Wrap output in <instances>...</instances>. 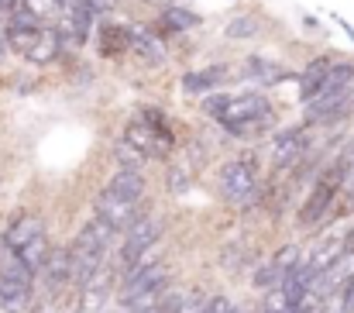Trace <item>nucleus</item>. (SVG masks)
I'll use <instances>...</instances> for the list:
<instances>
[{"instance_id": "f257e3e1", "label": "nucleus", "mask_w": 354, "mask_h": 313, "mask_svg": "<svg viewBox=\"0 0 354 313\" xmlns=\"http://www.w3.org/2000/svg\"><path fill=\"white\" fill-rule=\"evenodd\" d=\"M203 110L221 120L231 134H258L272 124V104L261 93H210Z\"/></svg>"}, {"instance_id": "f03ea898", "label": "nucleus", "mask_w": 354, "mask_h": 313, "mask_svg": "<svg viewBox=\"0 0 354 313\" xmlns=\"http://www.w3.org/2000/svg\"><path fill=\"white\" fill-rule=\"evenodd\" d=\"M0 241H3L35 276L41 272V265H45V258H48V251H52L48 234H45V224H41V217H35V213L14 217V220L7 224V231H3Z\"/></svg>"}, {"instance_id": "7ed1b4c3", "label": "nucleus", "mask_w": 354, "mask_h": 313, "mask_svg": "<svg viewBox=\"0 0 354 313\" xmlns=\"http://www.w3.org/2000/svg\"><path fill=\"white\" fill-rule=\"evenodd\" d=\"M111 241H114V231H107L100 220H90V224L80 227V234H76L73 244H69L73 289H76L86 276H93V272L104 265V258H107V251H111Z\"/></svg>"}, {"instance_id": "20e7f679", "label": "nucleus", "mask_w": 354, "mask_h": 313, "mask_svg": "<svg viewBox=\"0 0 354 313\" xmlns=\"http://www.w3.org/2000/svg\"><path fill=\"white\" fill-rule=\"evenodd\" d=\"M31 293H35V272L0 241V310L24 313L31 307Z\"/></svg>"}, {"instance_id": "39448f33", "label": "nucleus", "mask_w": 354, "mask_h": 313, "mask_svg": "<svg viewBox=\"0 0 354 313\" xmlns=\"http://www.w3.org/2000/svg\"><path fill=\"white\" fill-rule=\"evenodd\" d=\"M341 190H344V166H341V162H334L330 169H324V176L317 179L313 193L306 197V204H303V210H299V224H303V227L320 224V220H324V213L330 210L334 197H337Z\"/></svg>"}, {"instance_id": "423d86ee", "label": "nucleus", "mask_w": 354, "mask_h": 313, "mask_svg": "<svg viewBox=\"0 0 354 313\" xmlns=\"http://www.w3.org/2000/svg\"><path fill=\"white\" fill-rule=\"evenodd\" d=\"M221 190L227 197V204L248 207L258 197V172L251 166V159H234L221 169Z\"/></svg>"}, {"instance_id": "0eeeda50", "label": "nucleus", "mask_w": 354, "mask_h": 313, "mask_svg": "<svg viewBox=\"0 0 354 313\" xmlns=\"http://www.w3.org/2000/svg\"><path fill=\"white\" fill-rule=\"evenodd\" d=\"M158 238H162V217H155V213H138L134 224L124 231V244H120L124 262H134L141 251H148L151 244H158Z\"/></svg>"}, {"instance_id": "6e6552de", "label": "nucleus", "mask_w": 354, "mask_h": 313, "mask_svg": "<svg viewBox=\"0 0 354 313\" xmlns=\"http://www.w3.org/2000/svg\"><path fill=\"white\" fill-rule=\"evenodd\" d=\"M93 207H97V220L107 231H114V234H124L134 224V217H138V204L120 200L118 193H111V190H100L97 200H93Z\"/></svg>"}, {"instance_id": "1a4fd4ad", "label": "nucleus", "mask_w": 354, "mask_h": 313, "mask_svg": "<svg viewBox=\"0 0 354 313\" xmlns=\"http://www.w3.org/2000/svg\"><path fill=\"white\" fill-rule=\"evenodd\" d=\"M111 289H114V279L107 272V265H100L93 276H86L76 293H80V310L76 313H104L107 300H111Z\"/></svg>"}, {"instance_id": "9d476101", "label": "nucleus", "mask_w": 354, "mask_h": 313, "mask_svg": "<svg viewBox=\"0 0 354 313\" xmlns=\"http://www.w3.org/2000/svg\"><path fill=\"white\" fill-rule=\"evenodd\" d=\"M306 148H310V145H306L303 127H286V131H279V134L272 138V166H275V169H292V166L303 162Z\"/></svg>"}, {"instance_id": "9b49d317", "label": "nucleus", "mask_w": 354, "mask_h": 313, "mask_svg": "<svg viewBox=\"0 0 354 313\" xmlns=\"http://www.w3.org/2000/svg\"><path fill=\"white\" fill-rule=\"evenodd\" d=\"M41 276H45V289L48 296H59L62 289L73 286V262H69V248H52L45 265H41Z\"/></svg>"}, {"instance_id": "f8f14e48", "label": "nucleus", "mask_w": 354, "mask_h": 313, "mask_svg": "<svg viewBox=\"0 0 354 313\" xmlns=\"http://www.w3.org/2000/svg\"><path fill=\"white\" fill-rule=\"evenodd\" d=\"M158 283H169V269L162 262H155L148 269H127V276H124V283H120V289H118V300L127 303L131 296H138V293H145V289H151Z\"/></svg>"}, {"instance_id": "ddd939ff", "label": "nucleus", "mask_w": 354, "mask_h": 313, "mask_svg": "<svg viewBox=\"0 0 354 313\" xmlns=\"http://www.w3.org/2000/svg\"><path fill=\"white\" fill-rule=\"evenodd\" d=\"M124 35H127V48H131L138 59H145V62H151V66H162V62H165V45L158 42V35H151V31L141 28V24L124 28Z\"/></svg>"}, {"instance_id": "4468645a", "label": "nucleus", "mask_w": 354, "mask_h": 313, "mask_svg": "<svg viewBox=\"0 0 354 313\" xmlns=\"http://www.w3.org/2000/svg\"><path fill=\"white\" fill-rule=\"evenodd\" d=\"M341 255H348V251H344V238H341V234H327L324 241H317L313 251H306V269H310L313 276H320V272L330 269Z\"/></svg>"}, {"instance_id": "2eb2a0df", "label": "nucleus", "mask_w": 354, "mask_h": 313, "mask_svg": "<svg viewBox=\"0 0 354 313\" xmlns=\"http://www.w3.org/2000/svg\"><path fill=\"white\" fill-rule=\"evenodd\" d=\"M107 190L118 193L120 200L141 204V197H145V176H141V169H124L120 166V172H114V179L107 183Z\"/></svg>"}, {"instance_id": "dca6fc26", "label": "nucleus", "mask_w": 354, "mask_h": 313, "mask_svg": "<svg viewBox=\"0 0 354 313\" xmlns=\"http://www.w3.org/2000/svg\"><path fill=\"white\" fill-rule=\"evenodd\" d=\"M59 52H62V38H59V31H55V28H41L38 42L31 45V52H28L24 59L35 62V66H48V62L59 59Z\"/></svg>"}, {"instance_id": "f3484780", "label": "nucleus", "mask_w": 354, "mask_h": 313, "mask_svg": "<svg viewBox=\"0 0 354 313\" xmlns=\"http://www.w3.org/2000/svg\"><path fill=\"white\" fill-rule=\"evenodd\" d=\"M227 80L224 66H210V69H196L183 76V93H210L214 87H221Z\"/></svg>"}, {"instance_id": "a211bd4d", "label": "nucleus", "mask_w": 354, "mask_h": 313, "mask_svg": "<svg viewBox=\"0 0 354 313\" xmlns=\"http://www.w3.org/2000/svg\"><path fill=\"white\" fill-rule=\"evenodd\" d=\"M354 83V66L351 62H330V69L324 73L320 87H317V97H327V93H341L344 87Z\"/></svg>"}, {"instance_id": "6ab92c4d", "label": "nucleus", "mask_w": 354, "mask_h": 313, "mask_svg": "<svg viewBox=\"0 0 354 313\" xmlns=\"http://www.w3.org/2000/svg\"><path fill=\"white\" fill-rule=\"evenodd\" d=\"M162 24H165V31L169 35H176V31H186V28H196L200 24V17L193 14V10H183V7H162Z\"/></svg>"}, {"instance_id": "aec40b11", "label": "nucleus", "mask_w": 354, "mask_h": 313, "mask_svg": "<svg viewBox=\"0 0 354 313\" xmlns=\"http://www.w3.org/2000/svg\"><path fill=\"white\" fill-rule=\"evenodd\" d=\"M272 265H275V272L286 279L289 272H296L299 265H306V251L296 248V244H286V248H279V255L272 258Z\"/></svg>"}, {"instance_id": "412c9836", "label": "nucleus", "mask_w": 354, "mask_h": 313, "mask_svg": "<svg viewBox=\"0 0 354 313\" xmlns=\"http://www.w3.org/2000/svg\"><path fill=\"white\" fill-rule=\"evenodd\" d=\"M14 10H24L28 17H35V21L41 24V21L55 17V14H59L62 7H59V0H21V3H17Z\"/></svg>"}, {"instance_id": "4be33fe9", "label": "nucleus", "mask_w": 354, "mask_h": 313, "mask_svg": "<svg viewBox=\"0 0 354 313\" xmlns=\"http://www.w3.org/2000/svg\"><path fill=\"white\" fill-rule=\"evenodd\" d=\"M244 73L248 76H254V80H261V83H268V80H282V69L279 66H272L268 59H261V55H251L248 59V66H244Z\"/></svg>"}, {"instance_id": "5701e85b", "label": "nucleus", "mask_w": 354, "mask_h": 313, "mask_svg": "<svg viewBox=\"0 0 354 313\" xmlns=\"http://www.w3.org/2000/svg\"><path fill=\"white\" fill-rule=\"evenodd\" d=\"M165 289H169V283H158V286H151V289H145V293L131 296L124 307H127V313H145L151 303H155V300H158V296H162V293H165Z\"/></svg>"}, {"instance_id": "b1692460", "label": "nucleus", "mask_w": 354, "mask_h": 313, "mask_svg": "<svg viewBox=\"0 0 354 313\" xmlns=\"http://www.w3.org/2000/svg\"><path fill=\"white\" fill-rule=\"evenodd\" d=\"M292 313H327V296L310 286V289L299 296V303L292 307Z\"/></svg>"}, {"instance_id": "393cba45", "label": "nucleus", "mask_w": 354, "mask_h": 313, "mask_svg": "<svg viewBox=\"0 0 354 313\" xmlns=\"http://www.w3.org/2000/svg\"><path fill=\"white\" fill-rule=\"evenodd\" d=\"M183 296H186L183 289H165V293H162V296H158L145 313H176L179 310V303H183Z\"/></svg>"}, {"instance_id": "a878e982", "label": "nucleus", "mask_w": 354, "mask_h": 313, "mask_svg": "<svg viewBox=\"0 0 354 313\" xmlns=\"http://www.w3.org/2000/svg\"><path fill=\"white\" fill-rule=\"evenodd\" d=\"M189 183H193L189 166H172V169H169V190H172V197H183V193L189 190Z\"/></svg>"}, {"instance_id": "bb28decb", "label": "nucleus", "mask_w": 354, "mask_h": 313, "mask_svg": "<svg viewBox=\"0 0 354 313\" xmlns=\"http://www.w3.org/2000/svg\"><path fill=\"white\" fill-rule=\"evenodd\" d=\"M258 35V21L254 17H234L231 24H227V38H254Z\"/></svg>"}, {"instance_id": "cd10ccee", "label": "nucleus", "mask_w": 354, "mask_h": 313, "mask_svg": "<svg viewBox=\"0 0 354 313\" xmlns=\"http://www.w3.org/2000/svg\"><path fill=\"white\" fill-rule=\"evenodd\" d=\"M118 159H120L124 169H141V166L148 162V159H145L134 145H127V141H118Z\"/></svg>"}, {"instance_id": "c85d7f7f", "label": "nucleus", "mask_w": 354, "mask_h": 313, "mask_svg": "<svg viewBox=\"0 0 354 313\" xmlns=\"http://www.w3.org/2000/svg\"><path fill=\"white\" fill-rule=\"evenodd\" d=\"M279 283H282V276L275 272V265H272V262H268V265H261V269L254 272V289H265V293H268V289H275Z\"/></svg>"}, {"instance_id": "c756f323", "label": "nucleus", "mask_w": 354, "mask_h": 313, "mask_svg": "<svg viewBox=\"0 0 354 313\" xmlns=\"http://www.w3.org/2000/svg\"><path fill=\"white\" fill-rule=\"evenodd\" d=\"M203 307H207V296H203L200 289H193V293L183 296V303H179L176 313H203Z\"/></svg>"}, {"instance_id": "7c9ffc66", "label": "nucleus", "mask_w": 354, "mask_h": 313, "mask_svg": "<svg viewBox=\"0 0 354 313\" xmlns=\"http://www.w3.org/2000/svg\"><path fill=\"white\" fill-rule=\"evenodd\" d=\"M341 313H354V276L341 286Z\"/></svg>"}, {"instance_id": "2f4dec72", "label": "nucleus", "mask_w": 354, "mask_h": 313, "mask_svg": "<svg viewBox=\"0 0 354 313\" xmlns=\"http://www.w3.org/2000/svg\"><path fill=\"white\" fill-rule=\"evenodd\" d=\"M234 307H231V300L227 296H214V300H207V307H203V313H231Z\"/></svg>"}, {"instance_id": "473e14b6", "label": "nucleus", "mask_w": 354, "mask_h": 313, "mask_svg": "<svg viewBox=\"0 0 354 313\" xmlns=\"http://www.w3.org/2000/svg\"><path fill=\"white\" fill-rule=\"evenodd\" d=\"M86 3H90L93 10H114V7H118V0H86Z\"/></svg>"}, {"instance_id": "72a5a7b5", "label": "nucleus", "mask_w": 354, "mask_h": 313, "mask_svg": "<svg viewBox=\"0 0 354 313\" xmlns=\"http://www.w3.org/2000/svg\"><path fill=\"white\" fill-rule=\"evenodd\" d=\"M344 251H348V255H354V224H351V231L344 234Z\"/></svg>"}, {"instance_id": "f704fd0d", "label": "nucleus", "mask_w": 354, "mask_h": 313, "mask_svg": "<svg viewBox=\"0 0 354 313\" xmlns=\"http://www.w3.org/2000/svg\"><path fill=\"white\" fill-rule=\"evenodd\" d=\"M141 3H155V7H172L176 0H141Z\"/></svg>"}, {"instance_id": "c9c22d12", "label": "nucleus", "mask_w": 354, "mask_h": 313, "mask_svg": "<svg viewBox=\"0 0 354 313\" xmlns=\"http://www.w3.org/2000/svg\"><path fill=\"white\" fill-rule=\"evenodd\" d=\"M107 313H120V310H107Z\"/></svg>"}, {"instance_id": "e433bc0d", "label": "nucleus", "mask_w": 354, "mask_h": 313, "mask_svg": "<svg viewBox=\"0 0 354 313\" xmlns=\"http://www.w3.org/2000/svg\"><path fill=\"white\" fill-rule=\"evenodd\" d=\"M0 10H3V7H0Z\"/></svg>"}]
</instances>
